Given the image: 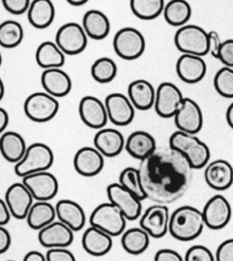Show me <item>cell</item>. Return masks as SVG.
Instances as JSON below:
<instances>
[{"instance_id": "1", "label": "cell", "mask_w": 233, "mask_h": 261, "mask_svg": "<svg viewBox=\"0 0 233 261\" xmlns=\"http://www.w3.org/2000/svg\"><path fill=\"white\" fill-rule=\"evenodd\" d=\"M139 170L146 198L157 204L168 205L186 193L193 168L182 153L169 146L157 148L141 160Z\"/></svg>"}, {"instance_id": "2", "label": "cell", "mask_w": 233, "mask_h": 261, "mask_svg": "<svg viewBox=\"0 0 233 261\" xmlns=\"http://www.w3.org/2000/svg\"><path fill=\"white\" fill-rule=\"evenodd\" d=\"M206 226L203 213L197 207L183 206L170 216L169 233L179 241H191L200 236Z\"/></svg>"}, {"instance_id": "3", "label": "cell", "mask_w": 233, "mask_h": 261, "mask_svg": "<svg viewBox=\"0 0 233 261\" xmlns=\"http://www.w3.org/2000/svg\"><path fill=\"white\" fill-rule=\"evenodd\" d=\"M169 146L182 153L193 169H203L211 159L208 145L196 137L195 134L177 130L170 136Z\"/></svg>"}, {"instance_id": "4", "label": "cell", "mask_w": 233, "mask_h": 261, "mask_svg": "<svg viewBox=\"0 0 233 261\" xmlns=\"http://www.w3.org/2000/svg\"><path fill=\"white\" fill-rule=\"evenodd\" d=\"M54 163V154L47 145L33 143L27 148L22 160L15 166L17 176L24 177L33 173L46 171Z\"/></svg>"}, {"instance_id": "5", "label": "cell", "mask_w": 233, "mask_h": 261, "mask_svg": "<svg viewBox=\"0 0 233 261\" xmlns=\"http://www.w3.org/2000/svg\"><path fill=\"white\" fill-rule=\"evenodd\" d=\"M174 43L183 54L203 57L209 53V32L199 25H183L175 33Z\"/></svg>"}, {"instance_id": "6", "label": "cell", "mask_w": 233, "mask_h": 261, "mask_svg": "<svg viewBox=\"0 0 233 261\" xmlns=\"http://www.w3.org/2000/svg\"><path fill=\"white\" fill-rule=\"evenodd\" d=\"M127 219L113 203L98 205L89 217L90 226L98 227L111 237L122 235Z\"/></svg>"}, {"instance_id": "7", "label": "cell", "mask_w": 233, "mask_h": 261, "mask_svg": "<svg viewBox=\"0 0 233 261\" xmlns=\"http://www.w3.org/2000/svg\"><path fill=\"white\" fill-rule=\"evenodd\" d=\"M115 53L125 60H135L143 55L146 40L140 30L127 27L119 30L113 38Z\"/></svg>"}, {"instance_id": "8", "label": "cell", "mask_w": 233, "mask_h": 261, "mask_svg": "<svg viewBox=\"0 0 233 261\" xmlns=\"http://www.w3.org/2000/svg\"><path fill=\"white\" fill-rule=\"evenodd\" d=\"M60 110L57 97L46 92H36L27 97L24 103L25 116L37 123L50 121Z\"/></svg>"}, {"instance_id": "9", "label": "cell", "mask_w": 233, "mask_h": 261, "mask_svg": "<svg viewBox=\"0 0 233 261\" xmlns=\"http://www.w3.org/2000/svg\"><path fill=\"white\" fill-rule=\"evenodd\" d=\"M88 35L82 25L69 22L61 25L57 31L56 41L65 55L76 56L82 53L88 46Z\"/></svg>"}, {"instance_id": "10", "label": "cell", "mask_w": 233, "mask_h": 261, "mask_svg": "<svg viewBox=\"0 0 233 261\" xmlns=\"http://www.w3.org/2000/svg\"><path fill=\"white\" fill-rule=\"evenodd\" d=\"M184 100L180 89L173 83L163 82L158 87L154 109L163 118H174Z\"/></svg>"}, {"instance_id": "11", "label": "cell", "mask_w": 233, "mask_h": 261, "mask_svg": "<svg viewBox=\"0 0 233 261\" xmlns=\"http://www.w3.org/2000/svg\"><path fill=\"white\" fill-rule=\"evenodd\" d=\"M107 195L110 202L118 206L127 220L139 219L142 205L141 199L119 183H112L107 188Z\"/></svg>"}, {"instance_id": "12", "label": "cell", "mask_w": 233, "mask_h": 261, "mask_svg": "<svg viewBox=\"0 0 233 261\" xmlns=\"http://www.w3.org/2000/svg\"><path fill=\"white\" fill-rule=\"evenodd\" d=\"M202 213L206 227L213 230H219L229 223L232 210L230 203L224 196L215 195L205 204Z\"/></svg>"}, {"instance_id": "13", "label": "cell", "mask_w": 233, "mask_h": 261, "mask_svg": "<svg viewBox=\"0 0 233 261\" xmlns=\"http://www.w3.org/2000/svg\"><path fill=\"white\" fill-rule=\"evenodd\" d=\"M35 199L39 201H48L55 198L59 192L60 185L57 177L50 172L40 171L22 177Z\"/></svg>"}, {"instance_id": "14", "label": "cell", "mask_w": 233, "mask_h": 261, "mask_svg": "<svg viewBox=\"0 0 233 261\" xmlns=\"http://www.w3.org/2000/svg\"><path fill=\"white\" fill-rule=\"evenodd\" d=\"M170 216L166 205L158 204L146 210L140 220V227L154 239H161L169 232Z\"/></svg>"}, {"instance_id": "15", "label": "cell", "mask_w": 233, "mask_h": 261, "mask_svg": "<svg viewBox=\"0 0 233 261\" xmlns=\"http://www.w3.org/2000/svg\"><path fill=\"white\" fill-rule=\"evenodd\" d=\"M178 130L197 134L203 126V114L199 104L193 99L184 97L183 105L174 116Z\"/></svg>"}, {"instance_id": "16", "label": "cell", "mask_w": 233, "mask_h": 261, "mask_svg": "<svg viewBox=\"0 0 233 261\" xmlns=\"http://www.w3.org/2000/svg\"><path fill=\"white\" fill-rule=\"evenodd\" d=\"M109 120L116 126H127L133 121L135 107L130 97L121 93H111L105 99Z\"/></svg>"}, {"instance_id": "17", "label": "cell", "mask_w": 233, "mask_h": 261, "mask_svg": "<svg viewBox=\"0 0 233 261\" xmlns=\"http://www.w3.org/2000/svg\"><path fill=\"white\" fill-rule=\"evenodd\" d=\"M79 114L82 122L93 129H101L109 120L105 103L93 96H86L81 98Z\"/></svg>"}, {"instance_id": "18", "label": "cell", "mask_w": 233, "mask_h": 261, "mask_svg": "<svg viewBox=\"0 0 233 261\" xmlns=\"http://www.w3.org/2000/svg\"><path fill=\"white\" fill-rule=\"evenodd\" d=\"M74 230L59 220L52 222L38 232V241L44 248H68L74 240Z\"/></svg>"}, {"instance_id": "19", "label": "cell", "mask_w": 233, "mask_h": 261, "mask_svg": "<svg viewBox=\"0 0 233 261\" xmlns=\"http://www.w3.org/2000/svg\"><path fill=\"white\" fill-rule=\"evenodd\" d=\"M33 195L23 182L12 184L5 195V200L11 214L17 219L27 218L30 207L33 205Z\"/></svg>"}, {"instance_id": "20", "label": "cell", "mask_w": 233, "mask_h": 261, "mask_svg": "<svg viewBox=\"0 0 233 261\" xmlns=\"http://www.w3.org/2000/svg\"><path fill=\"white\" fill-rule=\"evenodd\" d=\"M204 178L207 185L217 191H224L233 184V167L229 161L216 160L205 167Z\"/></svg>"}, {"instance_id": "21", "label": "cell", "mask_w": 233, "mask_h": 261, "mask_svg": "<svg viewBox=\"0 0 233 261\" xmlns=\"http://www.w3.org/2000/svg\"><path fill=\"white\" fill-rule=\"evenodd\" d=\"M73 165L81 176L95 177L104 168V156L96 148L83 147L75 154Z\"/></svg>"}, {"instance_id": "22", "label": "cell", "mask_w": 233, "mask_h": 261, "mask_svg": "<svg viewBox=\"0 0 233 261\" xmlns=\"http://www.w3.org/2000/svg\"><path fill=\"white\" fill-rule=\"evenodd\" d=\"M176 72L183 82L196 84L206 76L207 65L200 56L183 54L176 64Z\"/></svg>"}, {"instance_id": "23", "label": "cell", "mask_w": 233, "mask_h": 261, "mask_svg": "<svg viewBox=\"0 0 233 261\" xmlns=\"http://www.w3.org/2000/svg\"><path fill=\"white\" fill-rule=\"evenodd\" d=\"M41 85L46 92L55 97H66L72 89L70 76L60 68L45 69L41 75Z\"/></svg>"}, {"instance_id": "24", "label": "cell", "mask_w": 233, "mask_h": 261, "mask_svg": "<svg viewBox=\"0 0 233 261\" xmlns=\"http://www.w3.org/2000/svg\"><path fill=\"white\" fill-rule=\"evenodd\" d=\"M112 237L94 226L86 229L82 236V247L86 252L94 257L105 256L112 249Z\"/></svg>"}, {"instance_id": "25", "label": "cell", "mask_w": 233, "mask_h": 261, "mask_svg": "<svg viewBox=\"0 0 233 261\" xmlns=\"http://www.w3.org/2000/svg\"><path fill=\"white\" fill-rule=\"evenodd\" d=\"M126 141L122 134L115 128L98 129L94 137V146L107 158L119 156L125 148Z\"/></svg>"}, {"instance_id": "26", "label": "cell", "mask_w": 233, "mask_h": 261, "mask_svg": "<svg viewBox=\"0 0 233 261\" xmlns=\"http://www.w3.org/2000/svg\"><path fill=\"white\" fill-rule=\"evenodd\" d=\"M127 97L135 109L145 111L155 104L156 90L148 80H134L127 87Z\"/></svg>"}, {"instance_id": "27", "label": "cell", "mask_w": 233, "mask_h": 261, "mask_svg": "<svg viewBox=\"0 0 233 261\" xmlns=\"http://www.w3.org/2000/svg\"><path fill=\"white\" fill-rule=\"evenodd\" d=\"M57 218L74 231H80L86 224L85 211L79 203L70 199H61L56 205Z\"/></svg>"}, {"instance_id": "28", "label": "cell", "mask_w": 233, "mask_h": 261, "mask_svg": "<svg viewBox=\"0 0 233 261\" xmlns=\"http://www.w3.org/2000/svg\"><path fill=\"white\" fill-rule=\"evenodd\" d=\"M125 148L131 156L141 161L157 149V144L153 136L148 132L135 131L128 136Z\"/></svg>"}, {"instance_id": "29", "label": "cell", "mask_w": 233, "mask_h": 261, "mask_svg": "<svg viewBox=\"0 0 233 261\" xmlns=\"http://www.w3.org/2000/svg\"><path fill=\"white\" fill-rule=\"evenodd\" d=\"M82 27L88 37L95 40L106 38L111 32V21L105 13L98 9H91L85 13Z\"/></svg>"}, {"instance_id": "30", "label": "cell", "mask_w": 233, "mask_h": 261, "mask_svg": "<svg viewBox=\"0 0 233 261\" xmlns=\"http://www.w3.org/2000/svg\"><path fill=\"white\" fill-rule=\"evenodd\" d=\"M55 6L51 0H32L28 10V19L38 30H45L54 21Z\"/></svg>"}, {"instance_id": "31", "label": "cell", "mask_w": 233, "mask_h": 261, "mask_svg": "<svg viewBox=\"0 0 233 261\" xmlns=\"http://www.w3.org/2000/svg\"><path fill=\"white\" fill-rule=\"evenodd\" d=\"M24 138L15 131L3 132L0 138V151L5 160L10 163L19 162L27 151Z\"/></svg>"}, {"instance_id": "32", "label": "cell", "mask_w": 233, "mask_h": 261, "mask_svg": "<svg viewBox=\"0 0 233 261\" xmlns=\"http://www.w3.org/2000/svg\"><path fill=\"white\" fill-rule=\"evenodd\" d=\"M57 217L56 206L48 201H39L33 203L27 216V222L30 228L40 230L43 227L54 222Z\"/></svg>"}, {"instance_id": "33", "label": "cell", "mask_w": 233, "mask_h": 261, "mask_svg": "<svg viewBox=\"0 0 233 261\" xmlns=\"http://www.w3.org/2000/svg\"><path fill=\"white\" fill-rule=\"evenodd\" d=\"M57 43L45 41L41 43L36 51V61L44 69L63 67L66 58Z\"/></svg>"}, {"instance_id": "34", "label": "cell", "mask_w": 233, "mask_h": 261, "mask_svg": "<svg viewBox=\"0 0 233 261\" xmlns=\"http://www.w3.org/2000/svg\"><path fill=\"white\" fill-rule=\"evenodd\" d=\"M149 234L142 227H133L123 232L121 245L126 252L140 255L145 252L149 245Z\"/></svg>"}, {"instance_id": "35", "label": "cell", "mask_w": 233, "mask_h": 261, "mask_svg": "<svg viewBox=\"0 0 233 261\" xmlns=\"http://www.w3.org/2000/svg\"><path fill=\"white\" fill-rule=\"evenodd\" d=\"M191 14V6L187 0H170L163 10L166 22L172 27L179 28L187 25Z\"/></svg>"}, {"instance_id": "36", "label": "cell", "mask_w": 233, "mask_h": 261, "mask_svg": "<svg viewBox=\"0 0 233 261\" xmlns=\"http://www.w3.org/2000/svg\"><path fill=\"white\" fill-rule=\"evenodd\" d=\"M131 9L142 20H152L160 17L165 8V0H131Z\"/></svg>"}, {"instance_id": "37", "label": "cell", "mask_w": 233, "mask_h": 261, "mask_svg": "<svg viewBox=\"0 0 233 261\" xmlns=\"http://www.w3.org/2000/svg\"><path fill=\"white\" fill-rule=\"evenodd\" d=\"M91 76L100 84H107L115 80L118 74V66L111 58L98 59L91 66Z\"/></svg>"}, {"instance_id": "38", "label": "cell", "mask_w": 233, "mask_h": 261, "mask_svg": "<svg viewBox=\"0 0 233 261\" xmlns=\"http://www.w3.org/2000/svg\"><path fill=\"white\" fill-rule=\"evenodd\" d=\"M24 38V30L15 20H7L0 25V45L5 48H14L20 45Z\"/></svg>"}, {"instance_id": "39", "label": "cell", "mask_w": 233, "mask_h": 261, "mask_svg": "<svg viewBox=\"0 0 233 261\" xmlns=\"http://www.w3.org/2000/svg\"><path fill=\"white\" fill-rule=\"evenodd\" d=\"M119 183L141 200L147 198L141 182L139 169L128 167L123 169L119 175Z\"/></svg>"}, {"instance_id": "40", "label": "cell", "mask_w": 233, "mask_h": 261, "mask_svg": "<svg viewBox=\"0 0 233 261\" xmlns=\"http://www.w3.org/2000/svg\"><path fill=\"white\" fill-rule=\"evenodd\" d=\"M213 84L221 97L233 98V68L225 66L219 69L214 76Z\"/></svg>"}, {"instance_id": "41", "label": "cell", "mask_w": 233, "mask_h": 261, "mask_svg": "<svg viewBox=\"0 0 233 261\" xmlns=\"http://www.w3.org/2000/svg\"><path fill=\"white\" fill-rule=\"evenodd\" d=\"M184 260L214 261L216 260V257L213 255L211 249L203 245H194L187 250Z\"/></svg>"}, {"instance_id": "42", "label": "cell", "mask_w": 233, "mask_h": 261, "mask_svg": "<svg viewBox=\"0 0 233 261\" xmlns=\"http://www.w3.org/2000/svg\"><path fill=\"white\" fill-rule=\"evenodd\" d=\"M2 4L7 11L13 15H22L28 12L31 0H2Z\"/></svg>"}, {"instance_id": "43", "label": "cell", "mask_w": 233, "mask_h": 261, "mask_svg": "<svg viewBox=\"0 0 233 261\" xmlns=\"http://www.w3.org/2000/svg\"><path fill=\"white\" fill-rule=\"evenodd\" d=\"M47 261H75V256L67 248H51L46 253Z\"/></svg>"}, {"instance_id": "44", "label": "cell", "mask_w": 233, "mask_h": 261, "mask_svg": "<svg viewBox=\"0 0 233 261\" xmlns=\"http://www.w3.org/2000/svg\"><path fill=\"white\" fill-rule=\"evenodd\" d=\"M226 67L233 68V38L222 42L218 59Z\"/></svg>"}, {"instance_id": "45", "label": "cell", "mask_w": 233, "mask_h": 261, "mask_svg": "<svg viewBox=\"0 0 233 261\" xmlns=\"http://www.w3.org/2000/svg\"><path fill=\"white\" fill-rule=\"evenodd\" d=\"M216 260L233 261V239L225 240L217 249Z\"/></svg>"}, {"instance_id": "46", "label": "cell", "mask_w": 233, "mask_h": 261, "mask_svg": "<svg viewBox=\"0 0 233 261\" xmlns=\"http://www.w3.org/2000/svg\"><path fill=\"white\" fill-rule=\"evenodd\" d=\"M221 36L219 33L212 30L209 32V53L215 59H218V56L221 50V45H222Z\"/></svg>"}, {"instance_id": "47", "label": "cell", "mask_w": 233, "mask_h": 261, "mask_svg": "<svg viewBox=\"0 0 233 261\" xmlns=\"http://www.w3.org/2000/svg\"><path fill=\"white\" fill-rule=\"evenodd\" d=\"M156 261H183V256L176 250L170 249H162L158 250L154 256Z\"/></svg>"}, {"instance_id": "48", "label": "cell", "mask_w": 233, "mask_h": 261, "mask_svg": "<svg viewBox=\"0 0 233 261\" xmlns=\"http://www.w3.org/2000/svg\"><path fill=\"white\" fill-rule=\"evenodd\" d=\"M11 245L10 233L4 226H0V254H4L9 250Z\"/></svg>"}, {"instance_id": "49", "label": "cell", "mask_w": 233, "mask_h": 261, "mask_svg": "<svg viewBox=\"0 0 233 261\" xmlns=\"http://www.w3.org/2000/svg\"><path fill=\"white\" fill-rule=\"evenodd\" d=\"M11 211L9 210L8 204L5 199H1L0 201V226H5L9 224L11 219Z\"/></svg>"}, {"instance_id": "50", "label": "cell", "mask_w": 233, "mask_h": 261, "mask_svg": "<svg viewBox=\"0 0 233 261\" xmlns=\"http://www.w3.org/2000/svg\"><path fill=\"white\" fill-rule=\"evenodd\" d=\"M25 261H46L47 257L40 251L38 250H31L30 252L27 253L24 257Z\"/></svg>"}, {"instance_id": "51", "label": "cell", "mask_w": 233, "mask_h": 261, "mask_svg": "<svg viewBox=\"0 0 233 261\" xmlns=\"http://www.w3.org/2000/svg\"><path fill=\"white\" fill-rule=\"evenodd\" d=\"M9 116L7 110L3 108L0 109V132L3 133L9 126Z\"/></svg>"}, {"instance_id": "52", "label": "cell", "mask_w": 233, "mask_h": 261, "mask_svg": "<svg viewBox=\"0 0 233 261\" xmlns=\"http://www.w3.org/2000/svg\"><path fill=\"white\" fill-rule=\"evenodd\" d=\"M226 120L228 125L233 129V102L228 107L226 111Z\"/></svg>"}, {"instance_id": "53", "label": "cell", "mask_w": 233, "mask_h": 261, "mask_svg": "<svg viewBox=\"0 0 233 261\" xmlns=\"http://www.w3.org/2000/svg\"><path fill=\"white\" fill-rule=\"evenodd\" d=\"M68 4L74 6V7H80L83 5L87 4L89 0H66Z\"/></svg>"}, {"instance_id": "54", "label": "cell", "mask_w": 233, "mask_h": 261, "mask_svg": "<svg viewBox=\"0 0 233 261\" xmlns=\"http://www.w3.org/2000/svg\"><path fill=\"white\" fill-rule=\"evenodd\" d=\"M1 92H0V98L2 99L3 97H4V91H5V87L4 83H3V81H1Z\"/></svg>"}]
</instances>
